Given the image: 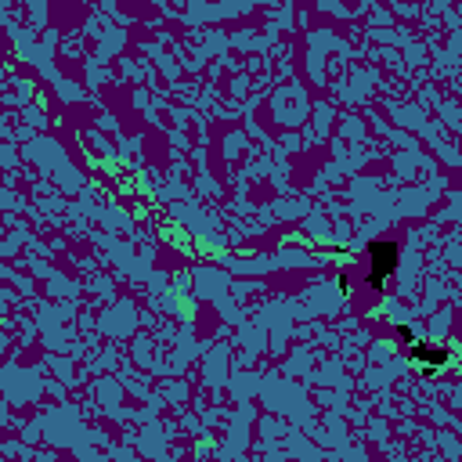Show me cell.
Wrapping results in <instances>:
<instances>
[{"instance_id":"6da1fadb","label":"cell","mask_w":462,"mask_h":462,"mask_svg":"<svg viewBox=\"0 0 462 462\" xmlns=\"http://www.w3.org/2000/svg\"><path fill=\"white\" fill-rule=\"evenodd\" d=\"M369 260H372V268H369L365 286L379 293L383 282H387V275L397 268V246L394 242H369Z\"/></svg>"},{"instance_id":"3957f363","label":"cell","mask_w":462,"mask_h":462,"mask_svg":"<svg viewBox=\"0 0 462 462\" xmlns=\"http://www.w3.org/2000/svg\"><path fill=\"white\" fill-rule=\"evenodd\" d=\"M397 336H401L404 343H416V329H412V325H397Z\"/></svg>"},{"instance_id":"7a4b0ae2","label":"cell","mask_w":462,"mask_h":462,"mask_svg":"<svg viewBox=\"0 0 462 462\" xmlns=\"http://www.w3.org/2000/svg\"><path fill=\"white\" fill-rule=\"evenodd\" d=\"M412 357L416 362H423L426 369H441V365H448V350H430L426 343H412Z\"/></svg>"}]
</instances>
